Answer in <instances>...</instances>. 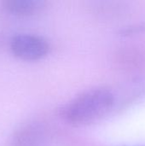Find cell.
Segmentation results:
<instances>
[{
    "label": "cell",
    "instance_id": "7a4b0ae2",
    "mask_svg": "<svg viewBox=\"0 0 145 146\" xmlns=\"http://www.w3.org/2000/svg\"><path fill=\"white\" fill-rule=\"evenodd\" d=\"M9 47L15 56L27 62L43 59L50 50L48 42L43 37L31 33H19L13 36Z\"/></svg>",
    "mask_w": 145,
    "mask_h": 146
},
{
    "label": "cell",
    "instance_id": "3957f363",
    "mask_svg": "<svg viewBox=\"0 0 145 146\" xmlns=\"http://www.w3.org/2000/svg\"><path fill=\"white\" fill-rule=\"evenodd\" d=\"M45 137V128L39 122H30L21 127L12 137L11 146H39Z\"/></svg>",
    "mask_w": 145,
    "mask_h": 146
},
{
    "label": "cell",
    "instance_id": "6da1fadb",
    "mask_svg": "<svg viewBox=\"0 0 145 146\" xmlns=\"http://www.w3.org/2000/svg\"><path fill=\"white\" fill-rule=\"evenodd\" d=\"M115 102V94L109 89H91L68 103L62 110V116L73 126L89 125L105 116L112 110Z\"/></svg>",
    "mask_w": 145,
    "mask_h": 146
},
{
    "label": "cell",
    "instance_id": "277c9868",
    "mask_svg": "<svg viewBox=\"0 0 145 146\" xmlns=\"http://www.w3.org/2000/svg\"><path fill=\"white\" fill-rule=\"evenodd\" d=\"M45 3L42 0H7L3 3L7 11L18 16L32 15L42 10Z\"/></svg>",
    "mask_w": 145,
    "mask_h": 146
}]
</instances>
